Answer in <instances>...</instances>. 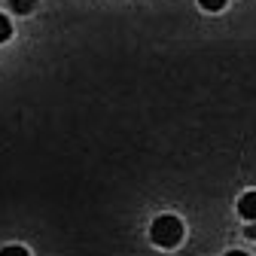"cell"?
<instances>
[{"instance_id":"5","label":"cell","mask_w":256,"mask_h":256,"mask_svg":"<svg viewBox=\"0 0 256 256\" xmlns=\"http://www.w3.org/2000/svg\"><path fill=\"white\" fill-rule=\"evenodd\" d=\"M198 6L208 10V12H220L222 6H226V0H198Z\"/></svg>"},{"instance_id":"2","label":"cell","mask_w":256,"mask_h":256,"mask_svg":"<svg viewBox=\"0 0 256 256\" xmlns=\"http://www.w3.org/2000/svg\"><path fill=\"white\" fill-rule=\"evenodd\" d=\"M238 214H241L247 222H256V192H247V196H241Z\"/></svg>"},{"instance_id":"7","label":"cell","mask_w":256,"mask_h":256,"mask_svg":"<svg viewBox=\"0 0 256 256\" xmlns=\"http://www.w3.org/2000/svg\"><path fill=\"white\" fill-rule=\"evenodd\" d=\"M247 238L256 241V222H250V226H247Z\"/></svg>"},{"instance_id":"6","label":"cell","mask_w":256,"mask_h":256,"mask_svg":"<svg viewBox=\"0 0 256 256\" xmlns=\"http://www.w3.org/2000/svg\"><path fill=\"white\" fill-rule=\"evenodd\" d=\"M0 256H28V250L24 247H4V250H0Z\"/></svg>"},{"instance_id":"3","label":"cell","mask_w":256,"mask_h":256,"mask_svg":"<svg viewBox=\"0 0 256 256\" xmlns=\"http://www.w3.org/2000/svg\"><path fill=\"white\" fill-rule=\"evenodd\" d=\"M6 4H10V10H12V12H18V16H28L30 10L37 6V0H6Z\"/></svg>"},{"instance_id":"1","label":"cell","mask_w":256,"mask_h":256,"mask_svg":"<svg viewBox=\"0 0 256 256\" xmlns=\"http://www.w3.org/2000/svg\"><path fill=\"white\" fill-rule=\"evenodd\" d=\"M150 235H152V241H156L158 247H177L180 238H183V222H180L177 216H171V214L156 216Z\"/></svg>"},{"instance_id":"4","label":"cell","mask_w":256,"mask_h":256,"mask_svg":"<svg viewBox=\"0 0 256 256\" xmlns=\"http://www.w3.org/2000/svg\"><path fill=\"white\" fill-rule=\"evenodd\" d=\"M10 37H12V24H10L6 16H0V43H6Z\"/></svg>"}]
</instances>
